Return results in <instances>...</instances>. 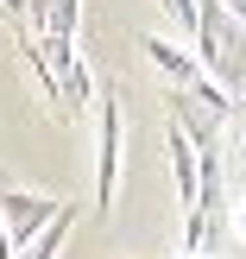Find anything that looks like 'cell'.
I'll list each match as a JSON object with an SVG mask.
<instances>
[{
    "instance_id": "obj_1",
    "label": "cell",
    "mask_w": 246,
    "mask_h": 259,
    "mask_svg": "<svg viewBox=\"0 0 246 259\" xmlns=\"http://www.w3.org/2000/svg\"><path fill=\"white\" fill-rule=\"evenodd\" d=\"M120 133H126L120 95H101V114H95V209L101 215L120 196Z\"/></svg>"
},
{
    "instance_id": "obj_2",
    "label": "cell",
    "mask_w": 246,
    "mask_h": 259,
    "mask_svg": "<svg viewBox=\"0 0 246 259\" xmlns=\"http://www.w3.org/2000/svg\"><path fill=\"white\" fill-rule=\"evenodd\" d=\"M0 215H7L13 240L25 247L32 234H44V228L63 215V202H57V196H38V190H0Z\"/></svg>"
},
{
    "instance_id": "obj_3",
    "label": "cell",
    "mask_w": 246,
    "mask_h": 259,
    "mask_svg": "<svg viewBox=\"0 0 246 259\" xmlns=\"http://www.w3.org/2000/svg\"><path fill=\"white\" fill-rule=\"evenodd\" d=\"M145 57H152V63H158V70H164V76H171V82H177V89H196V82H202V76H209V63H202V57H196V51H183V45H171V38H158V32H152V38H145Z\"/></svg>"
},
{
    "instance_id": "obj_4",
    "label": "cell",
    "mask_w": 246,
    "mask_h": 259,
    "mask_svg": "<svg viewBox=\"0 0 246 259\" xmlns=\"http://www.w3.org/2000/svg\"><path fill=\"white\" fill-rule=\"evenodd\" d=\"M70 228H76V202H63V215L44 228V234H32V240H25L19 259H57V253H63V240H70Z\"/></svg>"
},
{
    "instance_id": "obj_5",
    "label": "cell",
    "mask_w": 246,
    "mask_h": 259,
    "mask_svg": "<svg viewBox=\"0 0 246 259\" xmlns=\"http://www.w3.org/2000/svg\"><path fill=\"white\" fill-rule=\"evenodd\" d=\"M215 247V222H209V209H189L183 215V253H209Z\"/></svg>"
},
{
    "instance_id": "obj_6",
    "label": "cell",
    "mask_w": 246,
    "mask_h": 259,
    "mask_svg": "<svg viewBox=\"0 0 246 259\" xmlns=\"http://www.w3.org/2000/svg\"><path fill=\"white\" fill-rule=\"evenodd\" d=\"M158 7H164V19H171L183 38H196V32H202V0H158Z\"/></svg>"
},
{
    "instance_id": "obj_7",
    "label": "cell",
    "mask_w": 246,
    "mask_h": 259,
    "mask_svg": "<svg viewBox=\"0 0 246 259\" xmlns=\"http://www.w3.org/2000/svg\"><path fill=\"white\" fill-rule=\"evenodd\" d=\"M227 234L246 240V196H234V209H227Z\"/></svg>"
},
{
    "instance_id": "obj_8",
    "label": "cell",
    "mask_w": 246,
    "mask_h": 259,
    "mask_svg": "<svg viewBox=\"0 0 246 259\" xmlns=\"http://www.w3.org/2000/svg\"><path fill=\"white\" fill-rule=\"evenodd\" d=\"M0 259H19V240H13V228H7V215H0Z\"/></svg>"
},
{
    "instance_id": "obj_9",
    "label": "cell",
    "mask_w": 246,
    "mask_h": 259,
    "mask_svg": "<svg viewBox=\"0 0 246 259\" xmlns=\"http://www.w3.org/2000/svg\"><path fill=\"white\" fill-rule=\"evenodd\" d=\"M234 146H240V158H246V114L234 120Z\"/></svg>"
},
{
    "instance_id": "obj_10",
    "label": "cell",
    "mask_w": 246,
    "mask_h": 259,
    "mask_svg": "<svg viewBox=\"0 0 246 259\" xmlns=\"http://www.w3.org/2000/svg\"><path fill=\"white\" fill-rule=\"evenodd\" d=\"M227 13H234V19H240V25H246V0H227Z\"/></svg>"
},
{
    "instance_id": "obj_11",
    "label": "cell",
    "mask_w": 246,
    "mask_h": 259,
    "mask_svg": "<svg viewBox=\"0 0 246 259\" xmlns=\"http://www.w3.org/2000/svg\"><path fill=\"white\" fill-rule=\"evenodd\" d=\"M177 259H215V253H177Z\"/></svg>"
}]
</instances>
